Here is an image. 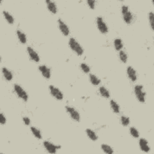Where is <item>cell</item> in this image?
<instances>
[{"mask_svg":"<svg viewBox=\"0 0 154 154\" xmlns=\"http://www.w3.org/2000/svg\"><path fill=\"white\" fill-rule=\"evenodd\" d=\"M69 46L70 48L75 52V53L78 56H81L84 54V49L81 45L76 41L75 39L71 37L69 41Z\"/></svg>","mask_w":154,"mask_h":154,"instance_id":"1","label":"cell"},{"mask_svg":"<svg viewBox=\"0 0 154 154\" xmlns=\"http://www.w3.org/2000/svg\"><path fill=\"white\" fill-rule=\"evenodd\" d=\"M134 93L137 99L141 102L144 103L146 101V92L143 90V86L140 84L136 85L134 87Z\"/></svg>","mask_w":154,"mask_h":154,"instance_id":"2","label":"cell"},{"mask_svg":"<svg viewBox=\"0 0 154 154\" xmlns=\"http://www.w3.org/2000/svg\"><path fill=\"white\" fill-rule=\"evenodd\" d=\"M14 90L16 94L20 99L23 100L24 102H27L28 101V95L25 92V90L20 85L15 84L14 85Z\"/></svg>","mask_w":154,"mask_h":154,"instance_id":"3","label":"cell"},{"mask_svg":"<svg viewBox=\"0 0 154 154\" xmlns=\"http://www.w3.org/2000/svg\"><path fill=\"white\" fill-rule=\"evenodd\" d=\"M65 109H66V112L69 114L71 119L73 120L74 121L77 122H79V121H80V119H81L80 115H79V112L75 109V108L67 105L65 107Z\"/></svg>","mask_w":154,"mask_h":154,"instance_id":"4","label":"cell"},{"mask_svg":"<svg viewBox=\"0 0 154 154\" xmlns=\"http://www.w3.org/2000/svg\"><path fill=\"white\" fill-rule=\"evenodd\" d=\"M49 89L50 91V93L54 98L57 100L61 101L63 99L64 95L61 92V91L57 87H55L53 85H50L49 86Z\"/></svg>","mask_w":154,"mask_h":154,"instance_id":"5","label":"cell"},{"mask_svg":"<svg viewBox=\"0 0 154 154\" xmlns=\"http://www.w3.org/2000/svg\"><path fill=\"white\" fill-rule=\"evenodd\" d=\"M96 25L99 31L102 34H107L108 32V28L107 24L101 16L97 17Z\"/></svg>","mask_w":154,"mask_h":154,"instance_id":"6","label":"cell"},{"mask_svg":"<svg viewBox=\"0 0 154 154\" xmlns=\"http://www.w3.org/2000/svg\"><path fill=\"white\" fill-rule=\"evenodd\" d=\"M43 145L44 147L45 148V149L47 151V152L52 154L56 153L57 149H59L61 147V146L55 145L54 144L52 143L51 142L49 141H47V140L43 141Z\"/></svg>","mask_w":154,"mask_h":154,"instance_id":"7","label":"cell"},{"mask_svg":"<svg viewBox=\"0 0 154 154\" xmlns=\"http://www.w3.org/2000/svg\"><path fill=\"white\" fill-rule=\"evenodd\" d=\"M58 24H59V28L63 34V35L65 36H68L70 34V30L69 27L65 23V22L61 19H59L58 20Z\"/></svg>","mask_w":154,"mask_h":154,"instance_id":"8","label":"cell"},{"mask_svg":"<svg viewBox=\"0 0 154 154\" xmlns=\"http://www.w3.org/2000/svg\"><path fill=\"white\" fill-rule=\"evenodd\" d=\"M27 51L28 55H29L30 59L33 61H35L36 63H39L40 61V57L39 54L33 48L30 47H28L27 48Z\"/></svg>","mask_w":154,"mask_h":154,"instance_id":"9","label":"cell"},{"mask_svg":"<svg viewBox=\"0 0 154 154\" xmlns=\"http://www.w3.org/2000/svg\"><path fill=\"white\" fill-rule=\"evenodd\" d=\"M39 70L42 73V76L46 79H50L51 77V69L50 68L48 67L46 65H41L39 66Z\"/></svg>","mask_w":154,"mask_h":154,"instance_id":"10","label":"cell"},{"mask_svg":"<svg viewBox=\"0 0 154 154\" xmlns=\"http://www.w3.org/2000/svg\"><path fill=\"white\" fill-rule=\"evenodd\" d=\"M139 146L141 151L148 153L151 151V147L149 146V143L145 139L141 138L139 140Z\"/></svg>","mask_w":154,"mask_h":154,"instance_id":"11","label":"cell"},{"mask_svg":"<svg viewBox=\"0 0 154 154\" xmlns=\"http://www.w3.org/2000/svg\"><path fill=\"white\" fill-rule=\"evenodd\" d=\"M127 75L131 81L135 82L137 79V72L132 66H128L127 69Z\"/></svg>","mask_w":154,"mask_h":154,"instance_id":"12","label":"cell"},{"mask_svg":"<svg viewBox=\"0 0 154 154\" xmlns=\"http://www.w3.org/2000/svg\"><path fill=\"white\" fill-rule=\"evenodd\" d=\"M47 5V8L50 12L53 14H56L57 13V7L56 3L53 1H50V0H47L45 1Z\"/></svg>","mask_w":154,"mask_h":154,"instance_id":"13","label":"cell"},{"mask_svg":"<svg viewBox=\"0 0 154 154\" xmlns=\"http://www.w3.org/2000/svg\"><path fill=\"white\" fill-rule=\"evenodd\" d=\"M2 73L4 78L5 79V80L7 81H10L12 80L13 78V75L10 70H9L7 67H3L2 68Z\"/></svg>","mask_w":154,"mask_h":154,"instance_id":"14","label":"cell"},{"mask_svg":"<svg viewBox=\"0 0 154 154\" xmlns=\"http://www.w3.org/2000/svg\"><path fill=\"white\" fill-rule=\"evenodd\" d=\"M85 133H86V134L88 136V137L92 141H95L98 140V137L93 129L87 128V129H85Z\"/></svg>","mask_w":154,"mask_h":154,"instance_id":"15","label":"cell"},{"mask_svg":"<svg viewBox=\"0 0 154 154\" xmlns=\"http://www.w3.org/2000/svg\"><path fill=\"white\" fill-rule=\"evenodd\" d=\"M3 14L4 17L5 19L7 21V22L9 24L12 25L14 24L15 22V19L13 17V16L11 15L9 12L6 10H3Z\"/></svg>","mask_w":154,"mask_h":154,"instance_id":"16","label":"cell"},{"mask_svg":"<svg viewBox=\"0 0 154 154\" xmlns=\"http://www.w3.org/2000/svg\"><path fill=\"white\" fill-rule=\"evenodd\" d=\"M123 19L125 23H127V24H130L133 20V15L132 12H130V11L129 10L128 12L123 14Z\"/></svg>","mask_w":154,"mask_h":154,"instance_id":"17","label":"cell"},{"mask_svg":"<svg viewBox=\"0 0 154 154\" xmlns=\"http://www.w3.org/2000/svg\"><path fill=\"white\" fill-rule=\"evenodd\" d=\"M89 79L90 82L91 84H93L95 86H97V85H99L101 82V79L94 74L90 73L89 75Z\"/></svg>","mask_w":154,"mask_h":154,"instance_id":"18","label":"cell"},{"mask_svg":"<svg viewBox=\"0 0 154 154\" xmlns=\"http://www.w3.org/2000/svg\"><path fill=\"white\" fill-rule=\"evenodd\" d=\"M16 34H17V36H18L19 42L22 44H25L27 41L25 34L22 32V31H21L20 30H18L16 31Z\"/></svg>","mask_w":154,"mask_h":154,"instance_id":"19","label":"cell"},{"mask_svg":"<svg viewBox=\"0 0 154 154\" xmlns=\"http://www.w3.org/2000/svg\"><path fill=\"white\" fill-rule=\"evenodd\" d=\"M99 92L101 95L104 98H109L110 97V93L108 90L104 86H101L99 89Z\"/></svg>","mask_w":154,"mask_h":154,"instance_id":"20","label":"cell"},{"mask_svg":"<svg viewBox=\"0 0 154 154\" xmlns=\"http://www.w3.org/2000/svg\"><path fill=\"white\" fill-rule=\"evenodd\" d=\"M114 47H115V49L116 51H121L123 47V44L122 39L120 38L115 39V41H114Z\"/></svg>","mask_w":154,"mask_h":154,"instance_id":"21","label":"cell"},{"mask_svg":"<svg viewBox=\"0 0 154 154\" xmlns=\"http://www.w3.org/2000/svg\"><path fill=\"white\" fill-rule=\"evenodd\" d=\"M110 106H111L113 111L116 114H119L120 113V110H121V108H120V106L117 103V102L115 100L111 99L110 101Z\"/></svg>","mask_w":154,"mask_h":154,"instance_id":"22","label":"cell"},{"mask_svg":"<svg viewBox=\"0 0 154 154\" xmlns=\"http://www.w3.org/2000/svg\"><path fill=\"white\" fill-rule=\"evenodd\" d=\"M30 130L31 131V133L35 137L39 140H41L42 139V135L41 134V131H40L39 129L35 127H31L30 128Z\"/></svg>","mask_w":154,"mask_h":154,"instance_id":"23","label":"cell"},{"mask_svg":"<svg viewBox=\"0 0 154 154\" xmlns=\"http://www.w3.org/2000/svg\"><path fill=\"white\" fill-rule=\"evenodd\" d=\"M101 149L103 151L104 153L107 154H112L114 153L113 148L107 144H102L101 145Z\"/></svg>","mask_w":154,"mask_h":154,"instance_id":"24","label":"cell"},{"mask_svg":"<svg viewBox=\"0 0 154 154\" xmlns=\"http://www.w3.org/2000/svg\"><path fill=\"white\" fill-rule=\"evenodd\" d=\"M119 59L123 63H126L128 60V55L126 52L124 51H119Z\"/></svg>","mask_w":154,"mask_h":154,"instance_id":"25","label":"cell"},{"mask_svg":"<svg viewBox=\"0 0 154 154\" xmlns=\"http://www.w3.org/2000/svg\"><path fill=\"white\" fill-rule=\"evenodd\" d=\"M129 133L131 135H132L134 138L135 139H138L140 137V133L139 132V131L137 129L135 128V127H131L129 128Z\"/></svg>","mask_w":154,"mask_h":154,"instance_id":"26","label":"cell"},{"mask_svg":"<svg viewBox=\"0 0 154 154\" xmlns=\"http://www.w3.org/2000/svg\"><path fill=\"white\" fill-rule=\"evenodd\" d=\"M148 19H149V24L151 29L153 30L154 28V13L153 12H150L148 15Z\"/></svg>","mask_w":154,"mask_h":154,"instance_id":"27","label":"cell"},{"mask_svg":"<svg viewBox=\"0 0 154 154\" xmlns=\"http://www.w3.org/2000/svg\"><path fill=\"white\" fill-rule=\"evenodd\" d=\"M121 122L123 127H128L130 124V119L127 116H122L121 118Z\"/></svg>","mask_w":154,"mask_h":154,"instance_id":"28","label":"cell"},{"mask_svg":"<svg viewBox=\"0 0 154 154\" xmlns=\"http://www.w3.org/2000/svg\"><path fill=\"white\" fill-rule=\"evenodd\" d=\"M80 67L81 70L85 73H88L90 72V66L87 65L85 63H82L80 65Z\"/></svg>","mask_w":154,"mask_h":154,"instance_id":"29","label":"cell"},{"mask_svg":"<svg viewBox=\"0 0 154 154\" xmlns=\"http://www.w3.org/2000/svg\"><path fill=\"white\" fill-rule=\"evenodd\" d=\"M96 1H95V0H87V3L89 5V7L91 9H95V4H96Z\"/></svg>","mask_w":154,"mask_h":154,"instance_id":"30","label":"cell"},{"mask_svg":"<svg viewBox=\"0 0 154 154\" xmlns=\"http://www.w3.org/2000/svg\"><path fill=\"white\" fill-rule=\"evenodd\" d=\"M6 122H7L6 117H5V116L3 113H0V123H1V125H4L6 123Z\"/></svg>","mask_w":154,"mask_h":154,"instance_id":"31","label":"cell"},{"mask_svg":"<svg viewBox=\"0 0 154 154\" xmlns=\"http://www.w3.org/2000/svg\"><path fill=\"white\" fill-rule=\"evenodd\" d=\"M129 11V7L127 5H123L121 7V12L122 15L126 13Z\"/></svg>","mask_w":154,"mask_h":154,"instance_id":"32","label":"cell"},{"mask_svg":"<svg viewBox=\"0 0 154 154\" xmlns=\"http://www.w3.org/2000/svg\"><path fill=\"white\" fill-rule=\"evenodd\" d=\"M22 120H23V122H24V124L25 125H27V126L30 125V122H31L30 118H28V117H23V119H22Z\"/></svg>","mask_w":154,"mask_h":154,"instance_id":"33","label":"cell"}]
</instances>
